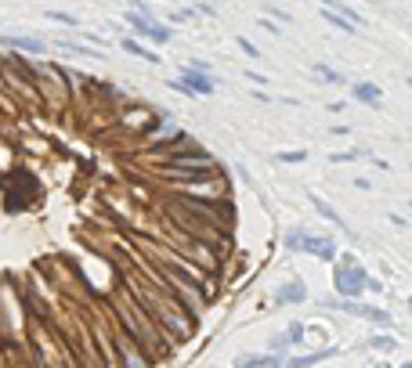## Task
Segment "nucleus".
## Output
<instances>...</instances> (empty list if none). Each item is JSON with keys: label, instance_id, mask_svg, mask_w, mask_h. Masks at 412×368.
<instances>
[{"label": "nucleus", "instance_id": "nucleus-21", "mask_svg": "<svg viewBox=\"0 0 412 368\" xmlns=\"http://www.w3.org/2000/svg\"><path fill=\"white\" fill-rule=\"evenodd\" d=\"M409 87H412V80H409Z\"/></svg>", "mask_w": 412, "mask_h": 368}, {"label": "nucleus", "instance_id": "nucleus-16", "mask_svg": "<svg viewBox=\"0 0 412 368\" xmlns=\"http://www.w3.org/2000/svg\"><path fill=\"white\" fill-rule=\"evenodd\" d=\"M48 15H51L55 22H65V26H76V18H73V15H65V11H48Z\"/></svg>", "mask_w": 412, "mask_h": 368}, {"label": "nucleus", "instance_id": "nucleus-10", "mask_svg": "<svg viewBox=\"0 0 412 368\" xmlns=\"http://www.w3.org/2000/svg\"><path fill=\"white\" fill-rule=\"evenodd\" d=\"M278 358H264V354H250V358H239L235 368H278Z\"/></svg>", "mask_w": 412, "mask_h": 368}, {"label": "nucleus", "instance_id": "nucleus-5", "mask_svg": "<svg viewBox=\"0 0 412 368\" xmlns=\"http://www.w3.org/2000/svg\"><path fill=\"white\" fill-rule=\"evenodd\" d=\"M336 354H340V346H325V351H315V354L293 358V361H290V368H311V365H318V361H329V358H336Z\"/></svg>", "mask_w": 412, "mask_h": 368}, {"label": "nucleus", "instance_id": "nucleus-15", "mask_svg": "<svg viewBox=\"0 0 412 368\" xmlns=\"http://www.w3.org/2000/svg\"><path fill=\"white\" fill-rule=\"evenodd\" d=\"M304 152H278V163H304Z\"/></svg>", "mask_w": 412, "mask_h": 368}, {"label": "nucleus", "instance_id": "nucleus-4", "mask_svg": "<svg viewBox=\"0 0 412 368\" xmlns=\"http://www.w3.org/2000/svg\"><path fill=\"white\" fill-rule=\"evenodd\" d=\"M181 83L188 87L192 94H203V98H206V94H213V80H210V76H203V73H192V69H188V73L181 76Z\"/></svg>", "mask_w": 412, "mask_h": 368}, {"label": "nucleus", "instance_id": "nucleus-20", "mask_svg": "<svg viewBox=\"0 0 412 368\" xmlns=\"http://www.w3.org/2000/svg\"><path fill=\"white\" fill-rule=\"evenodd\" d=\"M409 307H412V300H409Z\"/></svg>", "mask_w": 412, "mask_h": 368}, {"label": "nucleus", "instance_id": "nucleus-2", "mask_svg": "<svg viewBox=\"0 0 412 368\" xmlns=\"http://www.w3.org/2000/svg\"><path fill=\"white\" fill-rule=\"evenodd\" d=\"M127 18H130V26H134L138 36H148V40H156V43H166L170 33H173V29L159 26V22H152V15H134V11H130Z\"/></svg>", "mask_w": 412, "mask_h": 368}, {"label": "nucleus", "instance_id": "nucleus-6", "mask_svg": "<svg viewBox=\"0 0 412 368\" xmlns=\"http://www.w3.org/2000/svg\"><path fill=\"white\" fill-rule=\"evenodd\" d=\"M4 43L8 47H18V51H29V54H40L48 43L43 40H36V36H4Z\"/></svg>", "mask_w": 412, "mask_h": 368}, {"label": "nucleus", "instance_id": "nucleus-19", "mask_svg": "<svg viewBox=\"0 0 412 368\" xmlns=\"http://www.w3.org/2000/svg\"><path fill=\"white\" fill-rule=\"evenodd\" d=\"M402 368H412V361H405V365H402Z\"/></svg>", "mask_w": 412, "mask_h": 368}, {"label": "nucleus", "instance_id": "nucleus-12", "mask_svg": "<svg viewBox=\"0 0 412 368\" xmlns=\"http://www.w3.org/2000/svg\"><path fill=\"white\" fill-rule=\"evenodd\" d=\"M311 203H315V209H318V213L325 216V221H333V224H343V221H340V213H336V209H333L329 203H322V199H311Z\"/></svg>", "mask_w": 412, "mask_h": 368}, {"label": "nucleus", "instance_id": "nucleus-1", "mask_svg": "<svg viewBox=\"0 0 412 368\" xmlns=\"http://www.w3.org/2000/svg\"><path fill=\"white\" fill-rule=\"evenodd\" d=\"M365 286H369V274L358 267V256L343 253V260L336 264V293H340V300H358L365 293Z\"/></svg>", "mask_w": 412, "mask_h": 368}, {"label": "nucleus", "instance_id": "nucleus-17", "mask_svg": "<svg viewBox=\"0 0 412 368\" xmlns=\"http://www.w3.org/2000/svg\"><path fill=\"white\" fill-rule=\"evenodd\" d=\"M315 73H318L322 80H340V76H336L333 69H325V65H315Z\"/></svg>", "mask_w": 412, "mask_h": 368}, {"label": "nucleus", "instance_id": "nucleus-3", "mask_svg": "<svg viewBox=\"0 0 412 368\" xmlns=\"http://www.w3.org/2000/svg\"><path fill=\"white\" fill-rule=\"evenodd\" d=\"M300 253H315L318 260H336L333 238H318V235H308V231H304V246H300Z\"/></svg>", "mask_w": 412, "mask_h": 368}, {"label": "nucleus", "instance_id": "nucleus-14", "mask_svg": "<svg viewBox=\"0 0 412 368\" xmlns=\"http://www.w3.org/2000/svg\"><path fill=\"white\" fill-rule=\"evenodd\" d=\"M369 346H373V351H380V354H387V351H395V339H390V336H376Z\"/></svg>", "mask_w": 412, "mask_h": 368}, {"label": "nucleus", "instance_id": "nucleus-11", "mask_svg": "<svg viewBox=\"0 0 412 368\" xmlns=\"http://www.w3.org/2000/svg\"><path fill=\"white\" fill-rule=\"evenodd\" d=\"M123 51H130V54H141L145 61H159V54H152V51H145L138 40H123Z\"/></svg>", "mask_w": 412, "mask_h": 368}, {"label": "nucleus", "instance_id": "nucleus-9", "mask_svg": "<svg viewBox=\"0 0 412 368\" xmlns=\"http://www.w3.org/2000/svg\"><path fill=\"white\" fill-rule=\"evenodd\" d=\"M351 94L358 101H365V105H380V98H383V91H380V87H373V83H355Z\"/></svg>", "mask_w": 412, "mask_h": 368}, {"label": "nucleus", "instance_id": "nucleus-13", "mask_svg": "<svg viewBox=\"0 0 412 368\" xmlns=\"http://www.w3.org/2000/svg\"><path fill=\"white\" fill-rule=\"evenodd\" d=\"M322 15H325V18H329V22H333V26H336V29H343V33H355V29H351V22H347L343 15H336L333 8H325Z\"/></svg>", "mask_w": 412, "mask_h": 368}, {"label": "nucleus", "instance_id": "nucleus-7", "mask_svg": "<svg viewBox=\"0 0 412 368\" xmlns=\"http://www.w3.org/2000/svg\"><path fill=\"white\" fill-rule=\"evenodd\" d=\"M300 339H304V325H300V321H290L286 336H275V339H271V346H275V351H282V346H297Z\"/></svg>", "mask_w": 412, "mask_h": 368}, {"label": "nucleus", "instance_id": "nucleus-18", "mask_svg": "<svg viewBox=\"0 0 412 368\" xmlns=\"http://www.w3.org/2000/svg\"><path fill=\"white\" fill-rule=\"evenodd\" d=\"M239 47H243V51H246L250 58H257V47H253V43H250V40H239Z\"/></svg>", "mask_w": 412, "mask_h": 368}, {"label": "nucleus", "instance_id": "nucleus-8", "mask_svg": "<svg viewBox=\"0 0 412 368\" xmlns=\"http://www.w3.org/2000/svg\"><path fill=\"white\" fill-rule=\"evenodd\" d=\"M278 300L282 303H304V300H308V293H304L300 281H282V286H278Z\"/></svg>", "mask_w": 412, "mask_h": 368}]
</instances>
